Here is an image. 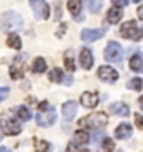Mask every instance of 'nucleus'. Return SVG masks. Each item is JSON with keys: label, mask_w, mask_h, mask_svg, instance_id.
Returning a JSON list of instances; mask_svg holds the SVG:
<instances>
[{"label": "nucleus", "mask_w": 143, "mask_h": 152, "mask_svg": "<svg viewBox=\"0 0 143 152\" xmlns=\"http://www.w3.org/2000/svg\"><path fill=\"white\" fill-rule=\"evenodd\" d=\"M46 69H47V64H46L44 58H35L32 63V73L39 75V73H44Z\"/></svg>", "instance_id": "obj_17"}, {"label": "nucleus", "mask_w": 143, "mask_h": 152, "mask_svg": "<svg viewBox=\"0 0 143 152\" xmlns=\"http://www.w3.org/2000/svg\"><path fill=\"white\" fill-rule=\"evenodd\" d=\"M67 9L74 17H77L81 12V0H67Z\"/></svg>", "instance_id": "obj_20"}, {"label": "nucleus", "mask_w": 143, "mask_h": 152, "mask_svg": "<svg viewBox=\"0 0 143 152\" xmlns=\"http://www.w3.org/2000/svg\"><path fill=\"white\" fill-rule=\"evenodd\" d=\"M64 78H66V80H62L61 83H62V85H66V86H71V85H72V78H71V76H64Z\"/></svg>", "instance_id": "obj_33"}, {"label": "nucleus", "mask_w": 143, "mask_h": 152, "mask_svg": "<svg viewBox=\"0 0 143 152\" xmlns=\"http://www.w3.org/2000/svg\"><path fill=\"white\" fill-rule=\"evenodd\" d=\"M121 36L131 41H140L143 37V29L138 27V24L135 20H128L121 26Z\"/></svg>", "instance_id": "obj_3"}, {"label": "nucleus", "mask_w": 143, "mask_h": 152, "mask_svg": "<svg viewBox=\"0 0 143 152\" xmlns=\"http://www.w3.org/2000/svg\"><path fill=\"white\" fill-rule=\"evenodd\" d=\"M130 68H131L133 71H136V73H142V71H143V61H142V56H140V54L131 56V59H130Z\"/></svg>", "instance_id": "obj_18"}, {"label": "nucleus", "mask_w": 143, "mask_h": 152, "mask_svg": "<svg viewBox=\"0 0 143 152\" xmlns=\"http://www.w3.org/2000/svg\"><path fill=\"white\" fill-rule=\"evenodd\" d=\"M66 152H81V151L77 149L76 144H69V145H67V151H66ZM83 152H88V151H83Z\"/></svg>", "instance_id": "obj_32"}, {"label": "nucleus", "mask_w": 143, "mask_h": 152, "mask_svg": "<svg viewBox=\"0 0 143 152\" xmlns=\"http://www.w3.org/2000/svg\"><path fill=\"white\" fill-rule=\"evenodd\" d=\"M101 135H103V132H96V134H93V142H98Z\"/></svg>", "instance_id": "obj_34"}, {"label": "nucleus", "mask_w": 143, "mask_h": 152, "mask_svg": "<svg viewBox=\"0 0 143 152\" xmlns=\"http://www.w3.org/2000/svg\"><path fill=\"white\" fill-rule=\"evenodd\" d=\"M121 17H123V10H120V9L116 7V9H110V10H108L106 20H108V24H118V22L121 20Z\"/></svg>", "instance_id": "obj_16"}, {"label": "nucleus", "mask_w": 143, "mask_h": 152, "mask_svg": "<svg viewBox=\"0 0 143 152\" xmlns=\"http://www.w3.org/2000/svg\"><path fill=\"white\" fill-rule=\"evenodd\" d=\"M138 17H140V20L143 22V5L138 7Z\"/></svg>", "instance_id": "obj_35"}, {"label": "nucleus", "mask_w": 143, "mask_h": 152, "mask_svg": "<svg viewBox=\"0 0 143 152\" xmlns=\"http://www.w3.org/2000/svg\"><path fill=\"white\" fill-rule=\"evenodd\" d=\"M17 117L22 120V122H29V120L32 118V113H30V110L27 107H19L17 110Z\"/></svg>", "instance_id": "obj_21"}, {"label": "nucleus", "mask_w": 143, "mask_h": 152, "mask_svg": "<svg viewBox=\"0 0 143 152\" xmlns=\"http://www.w3.org/2000/svg\"><path fill=\"white\" fill-rule=\"evenodd\" d=\"M133 2H142V0H133Z\"/></svg>", "instance_id": "obj_39"}, {"label": "nucleus", "mask_w": 143, "mask_h": 152, "mask_svg": "<svg viewBox=\"0 0 143 152\" xmlns=\"http://www.w3.org/2000/svg\"><path fill=\"white\" fill-rule=\"evenodd\" d=\"M83 4L91 14H99L101 7H103V0H83Z\"/></svg>", "instance_id": "obj_15"}, {"label": "nucleus", "mask_w": 143, "mask_h": 152, "mask_svg": "<svg viewBox=\"0 0 143 152\" xmlns=\"http://www.w3.org/2000/svg\"><path fill=\"white\" fill-rule=\"evenodd\" d=\"M111 4L115 7H118V9H121V7H126L130 4V0H111Z\"/></svg>", "instance_id": "obj_29"}, {"label": "nucleus", "mask_w": 143, "mask_h": 152, "mask_svg": "<svg viewBox=\"0 0 143 152\" xmlns=\"http://www.w3.org/2000/svg\"><path fill=\"white\" fill-rule=\"evenodd\" d=\"M56 120H57V117H56L54 107H51L47 102H42L39 105V113L35 117V124L39 127H44L46 129V127H52L56 124Z\"/></svg>", "instance_id": "obj_1"}, {"label": "nucleus", "mask_w": 143, "mask_h": 152, "mask_svg": "<svg viewBox=\"0 0 143 152\" xmlns=\"http://www.w3.org/2000/svg\"><path fill=\"white\" fill-rule=\"evenodd\" d=\"M62 78H64V76H62V71H61L59 68H54V69L49 73V80L52 83H61L62 81Z\"/></svg>", "instance_id": "obj_23"}, {"label": "nucleus", "mask_w": 143, "mask_h": 152, "mask_svg": "<svg viewBox=\"0 0 143 152\" xmlns=\"http://www.w3.org/2000/svg\"><path fill=\"white\" fill-rule=\"evenodd\" d=\"M0 152H12L10 149H7V147H2L0 145Z\"/></svg>", "instance_id": "obj_36"}, {"label": "nucleus", "mask_w": 143, "mask_h": 152, "mask_svg": "<svg viewBox=\"0 0 143 152\" xmlns=\"http://www.w3.org/2000/svg\"><path fill=\"white\" fill-rule=\"evenodd\" d=\"M110 112L118 115V117H126L130 113V108L125 103H113V105H110Z\"/></svg>", "instance_id": "obj_14"}, {"label": "nucleus", "mask_w": 143, "mask_h": 152, "mask_svg": "<svg viewBox=\"0 0 143 152\" xmlns=\"http://www.w3.org/2000/svg\"><path fill=\"white\" fill-rule=\"evenodd\" d=\"M10 76L14 78V80H20L24 76V68L22 64H14L10 68Z\"/></svg>", "instance_id": "obj_22"}, {"label": "nucleus", "mask_w": 143, "mask_h": 152, "mask_svg": "<svg viewBox=\"0 0 143 152\" xmlns=\"http://www.w3.org/2000/svg\"><path fill=\"white\" fill-rule=\"evenodd\" d=\"M105 36V31L103 29H84L81 32V39L84 42H94Z\"/></svg>", "instance_id": "obj_8"}, {"label": "nucleus", "mask_w": 143, "mask_h": 152, "mask_svg": "<svg viewBox=\"0 0 143 152\" xmlns=\"http://www.w3.org/2000/svg\"><path fill=\"white\" fill-rule=\"evenodd\" d=\"M79 63H81V66H83L84 69H91V66H93V63H94L91 49H88V48L81 49V53H79Z\"/></svg>", "instance_id": "obj_10"}, {"label": "nucleus", "mask_w": 143, "mask_h": 152, "mask_svg": "<svg viewBox=\"0 0 143 152\" xmlns=\"http://www.w3.org/2000/svg\"><path fill=\"white\" fill-rule=\"evenodd\" d=\"M105 59L108 63H120L123 59V48L118 42L111 41L105 48Z\"/></svg>", "instance_id": "obj_4"}, {"label": "nucleus", "mask_w": 143, "mask_h": 152, "mask_svg": "<svg viewBox=\"0 0 143 152\" xmlns=\"http://www.w3.org/2000/svg\"><path fill=\"white\" fill-rule=\"evenodd\" d=\"M98 78H101L103 81L115 83L116 80H118V73H116L111 66H101L98 69Z\"/></svg>", "instance_id": "obj_7"}, {"label": "nucleus", "mask_w": 143, "mask_h": 152, "mask_svg": "<svg viewBox=\"0 0 143 152\" xmlns=\"http://www.w3.org/2000/svg\"><path fill=\"white\" fill-rule=\"evenodd\" d=\"M9 93H10L9 88H0V102H4V100L9 96Z\"/></svg>", "instance_id": "obj_30"}, {"label": "nucleus", "mask_w": 143, "mask_h": 152, "mask_svg": "<svg viewBox=\"0 0 143 152\" xmlns=\"http://www.w3.org/2000/svg\"><path fill=\"white\" fill-rule=\"evenodd\" d=\"M115 137L116 139H121V140H126V139H130L131 137V127L128 124H121L116 127L115 130Z\"/></svg>", "instance_id": "obj_13"}, {"label": "nucleus", "mask_w": 143, "mask_h": 152, "mask_svg": "<svg viewBox=\"0 0 143 152\" xmlns=\"http://www.w3.org/2000/svg\"><path fill=\"white\" fill-rule=\"evenodd\" d=\"M7 46H9V48H14V49H17V51H19V49L22 48V41H20V37H19V36H17V34H9V37H7Z\"/></svg>", "instance_id": "obj_19"}, {"label": "nucleus", "mask_w": 143, "mask_h": 152, "mask_svg": "<svg viewBox=\"0 0 143 152\" xmlns=\"http://www.w3.org/2000/svg\"><path fill=\"white\" fill-rule=\"evenodd\" d=\"M135 124H136V127H138V129H142V130H143V117H142V115H135Z\"/></svg>", "instance_id": "obj_31"}, {"label": "nucleus", "mask_w": 143, "mask_h": 152, "mask_svg": "<svg viewBox=\"0 0 143 152\" xmlns=\"http://www.w3.org/2000/svg\"><path fill=\"white\" fill-rule=\"evenodd\" d=\"M30 7L34 10L35 19H47L49 17V5L46 0H30Z\"/></svg>", "instance_id": "obj_5"}, {"label": "nucleus", "mask_w": 143, "mask_h": 152, "mask_svg": "<svg viewBox=\"0 0 143 152\" xmlns=\"http://www.w3.org/2000/svg\"><path fill=\"white\" fill-rule=\"evenodd\" d=\"M103 151L105 152L115 151V142H113V139H110V137H105V139H103Z\"/></svg>", "instance_id": "obj_27"}, {"label": "nucleus", "mask_w": 143, "mask_h": 152, "mask_svg": "<svg viewBox=\"0 0 143 152\" xmlns=\"http://www.w3.org/2000/svg\"><path fill=\"white\" fill-rule=\"evenodd\" d=\"M86 124H89L91 127H94V129H103V127L108 125V117H106V113H103V112H98V113L89 115L88 120L83 122V125H86Z\"/></svg>", "instance_id": "obj_6"}, {"label": "nucleus", "mask_w": 143, "mask_h": 152, "mask_svg": "<svg viewBox=\"0 0 143 152\" xmlns=\"http://www.w3.org/2000/svg\"><path fill=\"white\" fill-rule=\"evenodd\" d=\"M2 137H4V134H2V127H0V140H2Z\"/></svg>", "instance_id": "obj_38"}, {"label": "nucleus", "mask_w": 143, "mask_h": 152, "mask_svg": "<svg viewBox=\"0 0 143 152\" xmlns=\"http://www.w3.org/2000/svg\"><path fill=\"white\" fill-rule=\"evenodd\" d=\"M99 102V96L96 91H84L83 95H81V105L83 107H86V108H93V107H96Z\"/></svg>", "instance_id": "obj_9"}, {"label": "nucleus", "mask_w": 143, "mask_h": 152, "mask_svg": "<svg viewBox=\"0 0 143 152\" xmlns=\"http://www.w3.org/2000/svg\"><path fill=\"white\" fill-rule=\"evenodd\" d=\"M22 17L14 10H9L0 15V29L2 31H7V32L19 31V29H22Z\"/></svg>", "instance_id": "obj_2"}, {"label": "nucleus", "mask_w": 143, "mask_h": 152, "mask_svg": "<svg viewBox=\"0 0 143 152\" xmlns=\"http://www.w3.org/2000/svg\"><path fill=\"white\" fill-rule=\"evenodd\" d=\"M74 140H76L77 144H88V142H89L88 132H83V130L76 132V134H74Z\"/></svg>", "instance_id": "obj_24"}, {"label": "nucleus", "mask_w": 143, "mask_h": 152, "mask_svg": "<svg viewBox=\"0 0 143 152\" xmlns=\"http://www.w3.org/2000/svg\"><path fill=\"white\" fill-rule=\"evenodd\" d=\"M138 103H140V107H142V110H143V96H140V100H138Z\"/></svg>", "instance_id": "obj_37"}, {"label": "nucleus", "mask_w": 143, "mask_h": 152, "mask_svg": "<svg viewBox=\"0 0 143 152\" xmlns=\"http://www.w3.org/2000/svg\"><path fill=\"white\" fill-rule=\"evenodd\" d=\"M77 113V103L76 102H66L62 105V115H64V120L66 122H71Z\"/></svg>", "instance_id": "obj_11"}, {"label": "nucleus", "mask_w": 143, "mask_h": 152, "mask_svg": "<svg viewBox=\"0 0 143 152\" xmlns=\"http://www.w3.org/2000/svg\"><path fill=\"white\" fill-rule=\"evenodd\" d=\"M4 132L9 134V135H19L20 132H22V127H20V122L19 120H7L5 124H4Z\"/></svg>", "instance_id": "obj_12"}, {"label": "nucleus", "mask_w": 143, "mask_h": 152, "mask_svg": "<svg viewBox=\"0 0 143 152\" xmlns=\"http://www.w3.org/2000/svg\"><path fill=\"white\" fill-rule=\"evenodd\" d=\"M51 149V144L46 140H35V152H47Z\"/></svg>", "instance_id": "obj_26"}, {"label": "nucleus", "mask_w": 143, "mask_h": 152, "mask_svg": "<svg viewBox=\"0 0 143 152\" xmlns=\"http://www.w3.org/2000/svg\"><path fill=\"white\" fill-rule=\"evenodd\" d=\"M64 64H66V69L69 71V73H72V71L76 69V64H74V61H72L71 53H66V56H64Z\"/></svg>", "instance_id": "obj_25"}, {"label": "nucleus", "mask_w": 143, "mask_h": 152, "mask_svg": "<svg viewBox=\"0 0 143 152\" xmlns=\"http://www.w3.org/2000/svg\"><path fill=\"white\" fill-rule=\"evenodd\" d=\"M126 86L130 88V90L140 91V90H142V80H140V78H133V80H130V81H128Z\"/></svg>", "instance_id": "obj_28"}]
</instances>
